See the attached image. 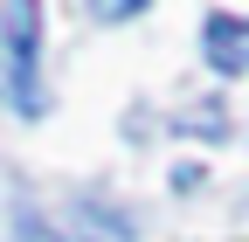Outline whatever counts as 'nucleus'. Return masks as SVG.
I'll list each match as a JSON object with an SVG mask.
<instances>
[{
	"mask_svg": "<svg viewBox=\"0 0 249 242\" xmlns=\"http://www.w3.org/2000/svg\"><path fill=\"white\" fill-rule=\"evenodd\" d=\"M35 63H42V0H7L0 7V97L21 118H42Z\"/></svg>",
	"mask_w": 249,
	"mask_h": 242,
	"instance_id": "nucleus-1",
	"label": "nucleus"
},
{
	"mask_svg": "<svg viewBox=\"0 0 249 242\" xmlns=\"http://www.w3.org/2000/svg\"><path fill=\"white\" fill-rule=\"evenodd\" d=\"M132 228H124V215H104L97 201H70V207H28L14 242H124Z\"/></svg>",
	"mask_w": 249,
	"mask_h": 242,
	"instance_id": "nucleus-2",
	"label": "nucleus"
},
{
	"mask_svg": "<svg viewBox=\"0 0 249 242\" xmlns=\"http://www.w3.org/2000/svg\"><path fill=\"white\" fill-rule=\"evenodd\" d=\"M201 49H208V63L222 69V76L249 69V21H242V14H208V28H201Z\"/></svg>",
	"mask_w": 249,
	"mask_h": 242,
	"instance_id": "nucleus-3",
	"label": "nucleus"
},
{
	"mask_svg": "<svg viewBox=\"0 0 249 242\" xmlns=\"http://www.w3.org/2000/svg\"><path fill=\"white\" fill-rule=\"evenodd\" d=\"M139 7H152V0H90V14H104V21H132Z\"/></svg>",
	"mask_w": 249,
	"mask_h": 242,
	"instance_id": "nucleus-4",
	"label": "nucleus"
}]
</instances>
